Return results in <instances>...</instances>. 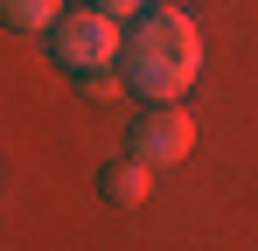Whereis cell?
<instances>
[{"label": "cell", "mask_w": 258, "mask_h": 251, "mask_svg": "<svg viewBox=\"0 0 258 251\" xmlns=\"http://www.w3.org/2000/svg\"><path fill=\"white\" fill-rule=\"evenodd\" d=\"M119 70H126V84L140 98L174 105V98L196 84V70H203V35H196V21H188L181 7H147L140 28L126 35Z\"/></svg>", "instance_id": "obj_1"}, {"label": "cell", "mask_w": 258, "mask_h": 251, "mask_svg": "<svg viewBox=\"0 0 258 251\" xmlns=\"http://www.w3.org/2000/svg\"><path fill=\"white\" fill-rule=\"evenodd\" d=\"M49 56H56V70H70V77H91V70H119V56H126V28L112 21V14H98V7H77V14H56V28H49Z\"/></svg>", "instance_id": "obj_2"}, {"label": "cell", "mask_w": 258, "mask_h": 251, "mask_svg": "<svg viewBox=\"0 0 258 251\" xmlns=\"http://www.w3.org/2000/svg\"><path fill=\"white\" fill-rule=\"evenodd\" d=\"M188 147H196V119L181 112V105H147L140 126H133V154L147 167H174L188 161Z\"/></svg>", "instance_id": "obj_3"}, {"label": "cell", "mask_w": 258, "mask_h": 251, "mask_svg": "<svg viewBox=\"0 0 258 251\" xmlns=\"http://www.w3.org/2000/svg\"><path fill=\"white\" fill-rule=\"evenodd\" d=\"M98 189L112 196V203H126V209H140L147 203V189H154V167L140 161V154H126V161H112L105 174H98Z\"/></svg>", "instance_id": "obj_4"}, {"label": "cell", "mask_w": 258, "mask_h": 251, "mask_svg": "<svg viewBox=\"0 0 258 251\" xmlns=\"http://www.w3.org/2000/svg\"><path fill=\"white\" fill-rule=\"evenodd\" d=\"M56 0H0V21L7 28H21V35H35V28H56Z\"/></svg>", "instance_id": "obj_5"}, {"label": "cell", "mask_w": 258, "mask_h": 251, "mask_svg": "<svg viewBox=\"0 0 258 251\" xmlns=\"http://www.w3.org/2000/svg\"><path fill=\"white\" fill-rule=\"evenodd\" d=\"M126 91H133L126 70H91V77H84V98H91V105H112V98H126Z\"/></svg>", "instance_id": "obj_6"}, {"label": "cell", "mask_w": 258, "mask_h": 251, "mask_svg": "<svg viewBox=\"0 0 258 251\" xmlns=\"http://www.w3.org/2000/svg\"><path fill=\"white\" fill-rule=\"evenodd\" d=\"M84 7H98V14H112V21H126V14H140V7H154V0H84Z\"/></svg>", "instance_id": "obj_7"}, {"label": "cell", "mask_w": 258, "mask_h": 251, "mask_svg": "<svg viewBox=\"0 0 258 251\" xmlns=\"http://www.w3.org/2000/svg\"><path fill=\"white\" fill-rule=\"evenodd\" d=\"M154 7H181V0H154Z\"/></svg>", "instance_id": "obj_8"}]
</instances>
